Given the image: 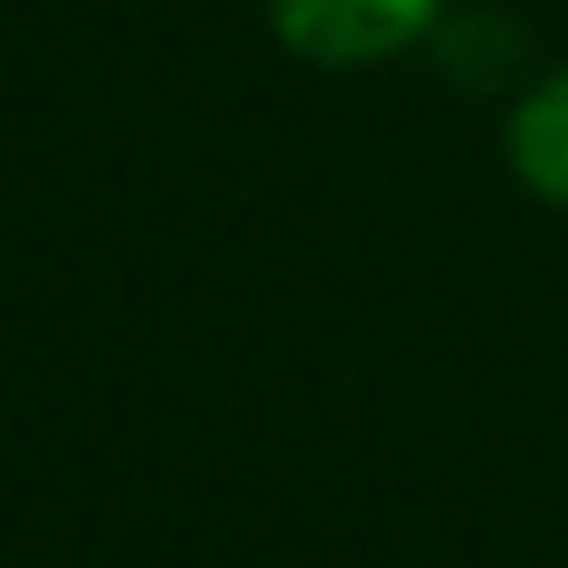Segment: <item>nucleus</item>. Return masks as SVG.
Listing matches in <instances>:
<instances>
[{
    "label": "nucleus",
    "instance_id": "f03ea898",
    "mask_svg": "<svg viewBox=\"0 0 568 568\" xmlns=\"http://www.w3.org/2000/svg\"><path fill=\"white\" fill-rule=\"evenodd\" d=\"M508 154H515V174H521L541 201H561V207H568V74L541 81V88L515 108Z\"/></svg>",
    "mask_w": 568,
    "mask_h": 568
},
{
    "label": "nucleus",
    "instance_id": "f257e3e1",
    "mask_svg": "<svg viewBox=\"0 0 568 568\" xmlns=\"http://www.w3.org/2000/svg\"><path fill=\"white\" fill-rule=\"evenodd\" d=\"M435 0H274V34L322 68H368L428 34Z\"/></svg>",
    "mask_w": 568,
    "mask_h": 568
}]
</instances>
